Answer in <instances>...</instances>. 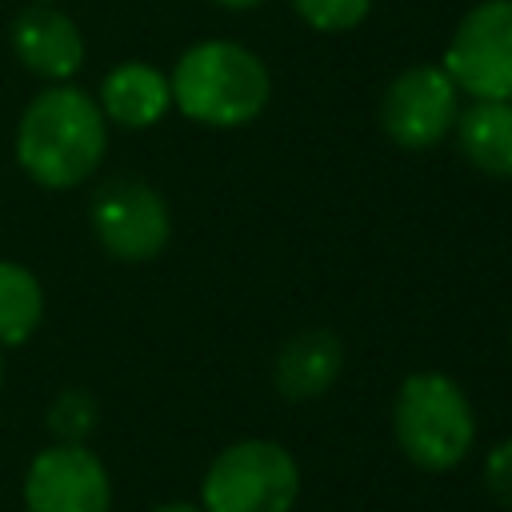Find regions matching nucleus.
Here are the masks:
<instances>
[{
  "label": "nucleus",
  "instance_id": "nucleus-1",
  "mask_svg": "<svg viewBox=\"0 0 512 512\" xmlns=\"http://www.w3.org/2000/svg\"><path fill=\"white\" fill-rule=\"evenodd\" d=\"M108 148L100 104L76 84H52L32 96L16 124V160L40 188L84 184Z\"/></svg>",
  "mask_w": 512,
  "mask_h": 512
},
{
  "label": "nucleus",
  "instance_id": "nucleus-2",
  "mask_svg": "<svg viewBox=\"0 0 512 512\" xmlns=\"http://www.w3.org/2000/svg\"><path fill=\"white\" fill-rule=\"evenodd\" d=\"M172 108L204 128H244L272 100L268 64L240 40H196L168 72Z\"/></svg>",
  "mask_w": 512,
  "mask_h": 512
},
{
  "label": "nucleus",
  "instance_id": "nucleus-3",
  "mask_svg": "<svg viewBox=\"0 0 512 512\" xmlns=\"http://www.w3.org/2000/svg\"><path fill=\"white\" fill-rule=\"evenodd\" d=\"M392 436L420 472H452L476 444V408L448 372L424 368L404 376L392 396Z\"/></svg>",
  "mask_w": 512,
  "mask_h": 512
},
{
  "label": "nucleus",
  "instance_id": "nucleus-4",
  "mask_svg": "<svg viewBox=\"0 0 512 512\" xmlns=\"http://www.w3.org/2000/svg\"><path fill=\"white\" fill-rule=\"evenodd\" d=\"M296 496H300L296 456L264 436H248L220 448L200 480L204 512H292Z\"/></svg>",
  "mask_w": 512,
  "mask_h": 512
},
{
  "label": "nucleus",
  "instance_id": "nucleus-5",
  "mask_svg": "<svg viewBox=\"0 0 512 512\" xmlns=\"http://www.w3.org/2000/svg\"><path fill=\"white\" fill-rule=\"evenodd\" d=\"M440 68L468 100H512V0H476L456 20Z\"/></svg>",
  "mask_w": 512,
  "mask_h": 512
},
{
  "label": "nucleus",
  "instance_id": "nucleus-6",
  "mask_svg": "<svg viewBox=\"0 0 512 512\" xmlns=\"http://www.w3.org/2000/svg\"><path fill=\"white\" fill-rule=\"evenodd\" d=\"M88 220L100 248L128 264H144L160 256L172 236V212L164 196L136 176L104 180L88 204Z\"/></svg>",
  "mask_w": 512,
  "mask_h": 512
},
{
  "label": "nucleus",
  "instance_id": "nucleus-7",
  "mask_svg": "<svg viewBox=\"0 0 512 512\" xmlns=\"http://www.w3.org/2000/svg\"><path fill=\"white\" fill-rule=\"evenodd\" d=\"M460 116V88L440 64L400 68L380 96V128L404 152L436 148Z\"/></svg>",
  "mask_w": 512,
  "mask_h": 512
},
{
  "label": "nucleus",
  "instance_id": "nucleus-8",
  "mask_svg": "<svg viewBox=\"0 0 512 512\" xmlns=\"http://www.w3.org/2000/svg\"><path fill=\"white\" fill-rule=\"evenodd\" d=\"M28 512H112V480L84 444L56 440L40 448L24 472Z\"/></svg>",
  "mask_w": 512,
  "mask_h": 512
},
{
  "label": "nucleus",
  "instance_id": "nucleus-9",
  "mask_svg": "<svg viewBox=\"0 0 512 512\" xmlns=\"http://www.w3.org/2000/svg\"><path fill=\"white\" fill-rule=\"evenodd\" d=\"M12 52L20 64L44 80H72L84 68V36L72 24V16L56 12L52 4H32L12 20Z\"/></svg>",
  "mask_w": 512,
  "mask_h": 512
},
{
  "label": "nucleus",
  "instance_id": "nucleus-10",
  "mask_svg": "<svg viewBox=\"0 0 512 512\" xmlns=\"http://www.w3.org/2000/svg\"><path fill=\"white\" fill-rule=\"evenodd\" d=\"M344 368V344L332 328H300L292 332L272 364V384L288 404L320 400Z\"/></svg>",
  "mask_w": 512,
  "mask_h": 512
},
{
  "label": "nucleus",
  "instance_id": "nucleus-11",
  "mask_svg": "<svg viewBox=\"0 0 512 512\" xmlns=\"http://www.w3.org/2000/svg\"><path fill=\"white\" fill-rule=\"evenodd\" d=\"M96 104H100L104 120H112L120 128H152L172 108L168 72H160L144 60H124L100 80Z\"/></svg>",
  "mask_w": 512,
  "mask_h": 512
},
{
  "label": "nucleus",
  "instance_id": "nucleus-12",
  "mask_svg": "<svg viewBox=\"0 0 512 512\" xmlns=\"http://www.w3.org/2000/svg\"><path fill=\"white\" fill-rule=\"evenodd\" d=\"M452 132L476 172L496 180L512 176V100H472L460 108Z\"/></svg>",
  "mask_w": 512,
  "mask_h": 512
},
{
  "label": "nucleus",
  "instance_id": "nucleus-13",
  "mask_svg": "<svg viewBox=\"0 0 512 512\" xmlns=\"http://www.w3.org/2000/svg\"><path fill=\"white\" fill-rule=\"evenodd\" d=\"M44 320V288L32 268L0 260V344H24Z\"/></svg>",
  "mask_w": 512,
  "mask_h": 512
},
{
  "label": "nucleus",
  "instance_id": "nucleus-14",
  "mask_svg": "<svg viewBox=\"0 0 512 512\" xmlns=\"http://www.w3.org/2000/svg\"><path fill=\"white\" fill-rule=\"evenodd\" d=\"M288 4H292V12L300 16L304 28L324 32V36L352 32L372 12V0H288Z\"/></svg>",
  "mask_w": 512,
  "mask_h": 512
},
{
  "label": "nucleus",
  "instance_id": "nucleus-15",
  "mask_svg": "<svg viewBox=\"0 0 512 512\" xmlns=\"http://www.w3.org/2000/svg\"><path fill=\"white\" fill-rule=\"evenodd\" d=\"M48 428L60 436V440H72V444H84V436L96 428V400L80 388H64L52 408H48Z\"/></svg>",
  "mask_w": 512,
  "mask_h": 512
},
{
  "label": "nucleus",
  "instance_id": "nucleus-16",
  "mask_svg": "<svg viewBox=\"0 0 512 512\" xmlns=\"http://www.w3.org/2000/svg\"><path fill=\"white\" fill-rule=\"evenodd\" d=\"M480 472H484V488H488V496H492L496 504L512 508V436H504V440H496V444L488 448Z\"/></svg>",
  "mask_w": 512,
  "mask_h": 512
},
{
  "label": "nucleus",
  "instance_id": "nucleus-17",
  "mask_svg": "<svg viewBox=\"0 0 512 512\" xmlns=\"http://www.w3.org/2000/svg\"><path fill=\"white\" fill-rule=\"evenodd\" d=\"M152 512H204L200 504H188V500H168V504H156Z\"/></svg>",
  "mask_w": 512,
  "mask_h": 512
},
{
  "label": "nucleus",
  "instance_id": "nucleus-18",
  "mask_svg": "<svg viewBox=\"0 0 512 512\" xmlns=\"http://www.w3.org/2000/svg\"><path fill=\"white\" fill-rule=\"evenodd\" d=\"M212 4L232 8V12H244V8H256V4H264V0H212Z\"/></svg>",
  "mask_w": 512,
  "mask_h": 512
},
{
  "label": "nucleus",
  "instance_id": "nucleus-19",
  "mask_svg": "<svg viewBox=\"0 0 512 512\" xmlns=\"http://www.w3.org/2000/svg\"><path fill=\"white\" fill-rule=\"evenodd\" d=\"M36 4H52V0H36Z\"/></svg>",
  "mask_w": 512,
  "mask_h": 512
},
{
  "label": "nucleus",
  "instance_id": "nucleus-20",
  "mask_svg": "<svg viewBox=\"0 0 512 512\" xmlns=\"http://www.w3.org/2000/svg\"><path fill=\"white\" fill-rule=\"evenodd\" d=\"M0 380H4V364H0Z\"/></svg>",
  "mask_w": 512,
  "mask_h": 512
},
{
  "label": "nucleus",
  "instance_id": "nucleus-21",
  "mask_svg": "<svg viewBox=\"0 0 512 512\" xmlns=\"http://www.w3.org/2000/svg\"><path fill=\"white\" fill-rule=\"evenodd\" d=\"M508 348H512V336H508Z\"/></svg>",
  "mask_w": 512,
  "mask_h": 512
}]
</instances>
